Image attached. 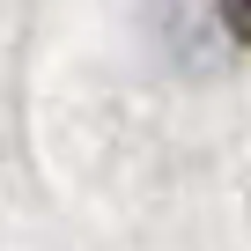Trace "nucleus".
<instances>
[{
	"instance_id": "nucleus-1",
	"label": "nucleus",
	"mask_w": 251,
	"mask_h": 251,
	"mask_svg": "<svg viewBox=\"0 0 251 251\" xmlns=\"http://www.w3.org/2000/svg\"><path fill=\"white\" fill-rule=\"evenodd\" d=\"M222 23H229V30L251 45V0H222Z\"/></svg>"
}]
</instances>
